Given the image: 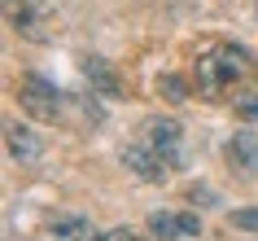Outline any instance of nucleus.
<instances>
[{
  "label": "nucleus",
  "mask_w": 258,
  "mask_h": 241,
  "mask_svg": "<svg viewBox=\"0 0 258 241\" xmlns=\"http://www.w3.org/2000/svg\"><path fill=\"white\" fill-rule=\"evenodd\" d=\"M236 114H241L245 123L258 119V92H254V97H236Z\"/></svg>",
  "instance_id": "obj_12"
},
{
  "label": "nucleus",
  "mask_w": 258,
  "mask_h": 241,
  "mask_svg": "<svg viewBox=\"0 0 258 241\" xmlns=\"http://www.w3.org/2000/svg\"><path fill=\"white\" fill-rule=\"evenodd\" d=\"M158 92H162L166 101H175V106H179V101H188V83L179 79V75H162V79H158Z\"/></svg>",
  "instance_id": "obj_10"
},
{
  "label": "nucleus",
  "mask_w": 258,
  "mask_h": 241,
  "mask_svg": "<svg viewBox=\"0 0 258 241\" xmlns=\"http://www.w3.org/2000/svg\"><path fill=\"white\" fill-rule=\"evenodd\" d=\"M192 75H197V92L202 97H223L258 75V57L245 44H215L210 53L197 57Z\"/></svg>",
  "instance_id": "obj_1"
},
{
  "label": "nucleus",
  "mask_w": 258,
  "mask_h": 241,
  "mask_svg": "<svg viewBox=\"0 0 258 241\" xmlns=\"http://www.w3.org/2000/svg\"><path fill=\"white\" fill-rule=\"evenodd\" d=\"M228 224L236 228V232H254V237H258V206H254V211H232Z\"/></svg>",
  "instance_id": "obj_11"
},
{
  "label": "nucleus",
  "mask_w": 258,
  "mask_h": 241,
  "mask_svg": "<svg viewBox=\"0 0 258 241\" xmlns=\"http://www.w3.org/2000/svg\"><path fill=\"white\" fill-rule=\"evenodd\" d=\"M79 70L88 75V79H92V92H101V97H114V101H118V97H127V92H122V79L114 75V66H109L105 57H96V53L79 57Z\"/></svg>",
  "instance_id": "obj_7"
},
{
  "label": "nucleus",
  "mask_w": 258,
  "mask_h": 241,
  "mask_svg": "<svg viewBox=\"0 0 258 241\" xmlns=\"http://www.w3.org/2000/svg\"><path fill=\"white\" fill-rule=\"evenodd\" d=\"M0 9H5V22L18 31V35H27V40H48L53 31L44 27L48 14H44L40 0H0Z\"/></svg>",
  "instance_id": "obj_4"
},
{
  "label": "nucleus",
  "mask_w": 258,
  "mask_h": 241,
  "mask_svg": "<svg viewBox=\"0 0 258 241\" xmlns=\"http://www.w3.org/2000/svg\"><path fill=\"white\" fill-rule=\"evenodd\" d=\"M122 162H127V171L140 175V180H149V184H166L171 175L184 167L179 162V149H162V145H132L127 154H122Z\"/></svg>",
  "instance_id": "obj_2"
},
{
  "label": "nucleus",
  "mask_w": 258,
  "mask_h": 241,
  "mask_svg": "<svg viewBox=\"0 0 258 241\" xmlns=\"http://www.w3.org/2000/svg\"><path fill=\"white\" fill-rule=\"evenodd\" d=\"M223 154H228L232 167L249 171V167L258 162V127H241V132H232V140L223 145Z\"/></svg>",
  "instance_id": "obj_8"
},
{
  "label": "nucleus",
  "mask_w": 258,
  "mask_h": 241,
  "mask_svg": "<svg viewBox=\"0 0 258 241\" xmlns=\"http://www.w3.org/2000/svg\"><path fill=\"white\" fill-rule=\"evenodd\" d=\"M101 241H145V237H136L132 228H109V232H105Z\"/></svg>",
  "instance_id": "obj_13"
},
{
  "label": "nucleus",
  "mask_w": 258,
  "mask_h": 241,
  "mask_svg": "<svg viewBox=\"0 0 258 241\" xmlns=\"http://www.w3.org/2000/svg\"><path fill=\"white\" fill-rule=\"evenodd\" d=\"M188 202H192V206H197V202H202V206H210V202H215V198H210L206 188H188Z\"/></svg>",
  "instance_id": "obj_14"
},
{
  "label": "nucleus",
  "mask_w": 258,
  "mask_h": 241,
  "mask_svg": "<svg viewBox=\"0 0 258 241\" xmlns=\"http://www.w3.org/2000/svg\"><path fill=\"white\" fill-rule=\"evenodd\" d=\"M18 101L35 123H57V114H61V92L44 75H22L18 79Z\"/></svg>",
  "instance_id": "obj_3"
},
{
  "label": "nucleus",
  "mask_w": 258,
  "mask_h": 241,
  "mask_svg": "<svg viewBox=\"0 0 258 241\" xmlns=\"http://www.w3.org/2000/svg\"><path fill=\"white\" fill-rule=\"evenodd\" d=\"M145 228H149L158 241H184V237H197V232H202V219L192 211H153L149 219H145Z\"/></svg>",
  "instance_id": "obj_5"
},
{
  "label": "nucleus",
  "mask_w": 258,
  "mask_h": 241,
  "mask_svg": "<svg viewBox=\"0 0 258 241\" xmlns=\"http://www.w3.org/2000/svg\"><path fill=\"white\" fill-rule=\"evenodd\" d=\"M5 149H9V158H14L18 167H31V162H40V154H44L40 136L31 132V127H22V123H5Z\"/></svg>",
  "instance_id": "obj_6"
},
{
  "label": "nucleus",
  "mask_w": 258,
  "mask_h": 241,
  "mask_svg": "<svg viewBox=\"0 0 258 241\" xmlns=\"http://www.w3.org/2000/svg\"><path fill=\"white\" fill-rule=\"evenodd\" d=\"M179 123L175 119H149L145 123V140H149V145H162V149H175L179 145Z\"/></svg>",
  "instance_id": "obj_9"
}]
</instances>
